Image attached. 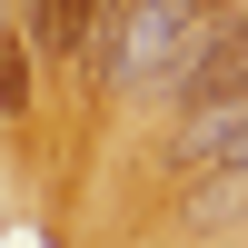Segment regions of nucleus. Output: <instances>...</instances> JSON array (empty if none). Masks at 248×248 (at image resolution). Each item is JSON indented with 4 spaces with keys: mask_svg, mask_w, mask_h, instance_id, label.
<instances>
[{
    "mask_svg": "<svg viewBox=\"0 0 248 248\" xmlns=\"http://www.w3.org/2000/svg\"><path fill=\"white\" fill-rule=\"evenodd\" d=\"M179 169H189V179H248V109L189 119V139H179Z\"/></svg>",
    "mask_w": 248,
    "mask_h": 248,
    "instance_id": "obj_2",
    "label": "nucleus"
},
{
    "mask_svg": "<svg viewBox=\"0 0 248 248\" xmlns=\"http://www.w3.org/2000/svg\"><path fill=\"white\" fill-rule=\"evenodd\" d=\"M30 109V40L0 20V119H20Z\"/></svg>",
    "mask_w": 248,
    "mask_h": 248,
    "instance_id": "obj_3",
    "label": "nucleus"
},
{
    "mask_svg": "<svg viewBox=\"0 0 248 248\" xmlns=\"http://www.w3.org/2000/svg\"><path fill=\"white\" fill-rule=\"evenodd\" d=\"M218 10H229V0H129L79 70H99L109 99H139V109H149V99H169L179 79H189V60L209 50Z\"/></svg>",
    "mask_w": 248,
    "mask_h": 248,
    "instance_id": "obj_1",
    "label": "nucleus"
}]
</instances>
